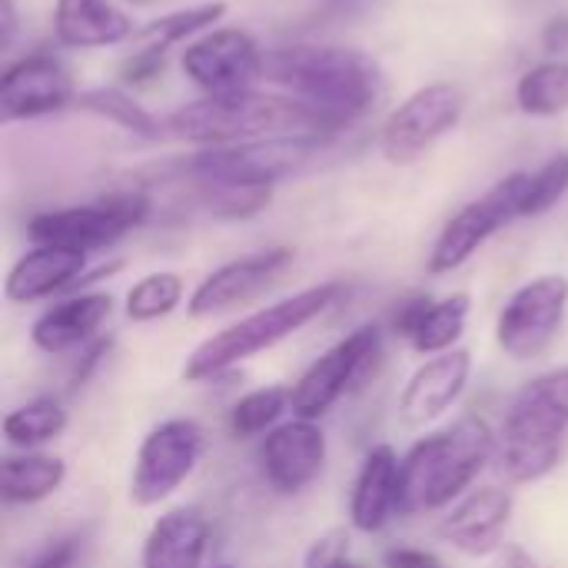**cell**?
Masks as SVG:
<instances>
[{
    "label": "cell",
    "mask_w": 568,
    "mask_h": 568,
    "mask_svg": "<svg viewBox=\"0 0 568 568\" xmlns=\"http://www.w3.org/2000/svg\"><path fill=\"white\" fill-rule=\"evenodd\" d=\"M568 193V150L549 156L536 173L526 180V196H523V220L549 213L556 203H562Z\"/></svg>",
    "instance_id": "33"
},
{
    "label": "cell",
    "mask_w": 568,
    "mask_h": 568,
    "mask_svg": "<svg viewBox=\"0 0 568 568\" xmlns=\"http://www.w3.org/2000/svg\"><path fill=\"white\" fill-rule=\"evenodd\" d=\"M170 136L203 146H226L266 136H293V133H329L326 120L296 97L280 93H230V97H203L193 100L170 116H163Z\"/></svg>",
    "instance_id": "3"
},
{
    "label": "cell",
    "mask_w": 568,
    "mask_h": 568,
    "mask_svg": "<svg viewBox=\"0 0 568 568\" xmlns=\"http://www.w3.org/2000/svg\"><path fill=\"white\" fill-rule=\"evenodd\" d=\"M326 433L313 419H286L260 443V469L270 489L280 496H300L306 493L326 469Z\"/></svg>",
    "instance_id": "15"
},
{
    "label": "cell",
    "mask_w": 568,
    "mask_h": 568,
    "mask_svg": "<svg viewBox=\"0 0 568 568\" xmlns=\"http://www.w3.org/2000/svg\"><path fill=\"white\" fill-rule=\"evenodd\" d=\"M383 568H443V559L419 546H393L383 552Z\"/></svg>",
    "instance_id": "39"
},
{
    "label": "cell",
    "mask_w": 568,
    "mask_h": 568,
    "mask_svg": "<svg viewBox=\"0 0 568 568\" xmlns=\"http://www.w3.org/2000/svg\"><path fill=\"white\" fill-rule=\"evenodd\" d=\"M499 433L483 416H463L449 429L423 436L399 473V516L453 509L473 493L479 473L496 459Z\"/></svg>",
    "instance_id": "2"
},
{
    "label": "cell",
    "mask_w": 568,
    "mask_h": 568,
    "mask_svg": "<svg viewBox=\"0 0 568 568\" xmlns=\"http://www.w3.org/2000/svg\"><path fill=\"white\" fill-rule=\"evenodd\" d=\"M210 549V523L196 509L160 516L140 549V568H203Z\"/></svg>",
    "instance_id": "22"
},
{
    "label": "cell",
    "mask_w": 568,
    "mask_h": 568,
    "mask_svg": "<svg viewBox=\"0 0 568 568\" xmlns=\"http://www.w3.org/2000/svg\"><path fill=\"white\" fill-rule=\"evenodd\" d=\"M516 103L529 116H559L568 110V60H546L516 83Z\"/></svg>",
    "instance_id": "28"
},
{
    "label": "cell",
    "mask_w": 568,
    "mask_h": 568,
    "mask_svg": "<svg viewBox=\"0 0 568 568\" xmlns=\"http://www.w3.org/2000/svg\"><path fill=\"white\" fill-rule=\"evenodd\" d=\"M183 73L206 97H230L256 90L266 77V53L240 27H216L183 50Z\"/></svg>",
    "instance_id": "13"
},
{
    "label": "cell",
    "mask_w": 568,
    "mask_h": 568,
    "mask_svg": "<svg viewBox=\"0 0 568 568\" xmlns=\"http://www.w3.org/2000/svg\"><path fill=\"white\" fill-rule=\"evenodd\" d=\"M323 150L320 133L266 136L226 146H206L186 160V173L196 183H226V186H276L283 176L310 163Z\"/></svg>",
    "instance_id": "6"
},
{
    "label": "cell",
    "mask_w": 568,
    "mask_h": 568,
    "mask_svg": "<svg viewBox=\"0 0 568 568\" xmlns=\"http://www.w3.org/2000/svg\"><path fill=\"white\" fill-rule=\"evenodd\" d=\"M73 106L100 116V120H110L116 126H123L126 133H136L143 140H160L166 133L163 120L153 116L143 103H136L126 90L120 87H93V90H80Z\"/></svg>",
    "instance_id": "26"
},
{
    "label": "cell",
    "mask_w": 568,
    "mask_h": 568,
    "mask_svg": "<svg viewBox=\"0 0 568 568\" xmlns=\"http://www.w3.org/2000/svg\"><path fill=\"white\" fill-rule=\"evenodd\" d=\"M542 47L549 53H562L568 50V17H552L542 30Z\"/></svg>",
    "instance_id": "41"
},
{
    "label": "cell",
    "mask_w": 568,
    "mask_h": 568,
    "mask_svg": "<svg viewBox=\"0 0 568 568\" xmlns=\"http://www.w3.org/2000/svg\"><path fill=\"white\" fill-rule=\"evenodd\" d=\"M70 426V413L53 396H37L3 416V443L23 453H33L53 439H60Z\"/></svg>",
    "instance_id": "25"
},
{
    "label": "cell",
    "mask_w": 568,
    "mask_h": 568,
    "mask_svg": "<svg viewBox=\"0 0 568 568\" xmlns=\"http://www.w3.org/2000/svg\"><path fill=\"white\" fill-rule=\"evenodd\" d=\"M77 100L73 80L50 53H30L10 63L0 77V120H37L60 113Z\"/></svg>",
    "instance_id": "16"
},
{
    "label": "cell",
    "mask_w": 568,
    "mask_h": 568,
    "mask_svg": "<svg viewBox=\"0 0 568 568\" xmlns=\"http://www.w3.org/2000/svg\"><path fill=\"white\" fill-rule=\"evenodd\" d=\"M293 256L296 253L290 246H273V250H260V253H250V256L216 266L190 293L186 313L193 320H210V316L230 313V310L256 300L280 280V273L293 263Z\"/></svg>",
    "instance_id": "14"
},
{
    "label": "cell",
    "mask_w": 568,
    "mask_h": 568,
    "mask_svg": "<svg viewBox=\"0 0 568 568\" xmlns=\"http://www.w3.org/2000/svg\"><path fill=\"white\" fill-rule=\"evenodd\" d=\"M87 273V253L67 246H33L27 250L3 280L7 303L27 306L73 290Z\"/></svg>",
    "instance_id": "21"
},
{
    "label": "cell",
    "mask_w": 568,
    "mask_h": 568,
    "mask_svg": "<svg viewBox=\"0 0 568 568\" xmlns=\"http://www.w3.org/2000/svg\"><path fill=\"white\" fill-rule=\"evenodd\" d=\"M290 413V386H260L240 396L230 409V433L236 439H256L273 433Z\"/></svg>",
    "instance_id": "31"
},
{
    "label": "cell",
    "mask_w": 568,
    "mask_h": 568,
    "mask_svg": "<svg viewBox=\"0 0 568 568\" xmlns=\"http://www.w3.org/2000/svg\"><path fill=\"white\" fill-rule=\"evenodd\" d=\"M568 316V276L542 273L523 283L496 320V343L513 363H532L562 333Z\"/></svg>",
    "instance_id": "11"
},
{
    "label": "cell",
    "mask_w": 568,
    "mask_h": 568,
    "mask_svg": "<svg viewBox=\"0 0 568 568\" xmlns=\"http://www.w3.org/2000/svg\"><path fill=\"white\" fill-rule=\"evenodd\" d=\"M516 499L503 486H479L466 493L439 523V536L469 559L496 556L506 542V529L513 523Z\"/></svg>",
    "instance_id": "17"
},
{
    "label": "cell",
    "mask_w": 568,
    "mask_h": 568,
    "mask_svg": "<svg viewBox=\"0 0 568 568\" xmlns=\"http://www.w3.org/2000/svg\"><path fill=\"white\" fill-rule=\"evenodd\" d=\"M493 568H539V562L532 559V552H526L516 542H506L496 556H493Z\"/></svg>",
    "instance_id": "40"
},
{
    "label": "cell",
    "mask_w": 568,
    "mask_h": 568,
    "mask_svg": "<svg viewBox=\"0 0 568 568\" xmlns=\"http://www.w3.org/2000/svg\"><path fill=\"white\" fill-rule=\"evenodd\" d=\"M336 568H356V566H353V562L346 559V562H339V566H336Z\"/></svg>",
    "instance_id": "43"
},
{
    "label": "cell",
    "mask_w": 568,
    "mask_h": 568,
    "mask_svg": "<svg viewBox=\"0 0 568 568\" xmlns=\"http://www.w3.org/2000/svg\"><path fill=\"white\" fill-rule=\"evenodd\" d=\"M346 286L339 280L300 290L286 300H276L236 323H230L226 329L206 336L183 363V379L186 383H210L230 369H236L240 363L280 346L283 339L296 336L303 326H310L313 320H320L326 310H333L343 300Z\"/></svg>",
    "instance_id": "5"
},
{
    "label": "cell",
    "mask_w": 568,
    "mask_h": 568,
    "mask_svg": "<svg viewBox=\"0 0 568 568\" xmlns=\"http://www.w3.org/2000/svg\"><path fill=\"white\" fill-rule=\"evenodd\" d=\"M466 97L453 83H426L409 93L383 123L379 150L393 166H409L463 120Z\"/></svg>",
    "instance_id": "12"
},
{
    "label": "cell",
    "mask_w": 568,
    "mask_h": 568,
    "mask_svg": "<svg viewBox=\"0 0 568 568\" xmlns=\"http://www.w3.org/2000/svg\"><path fill=\"white\" fill-rule=\"evenodd\" d=\"M183 296H186V286H183L180 273H170V270L146 273L143 280H136L126 290L123 313L130 323H156V320H166L170 313H176Z\"/></svg>",
    "instance_id": "29"
},
{
    "label": "cell",
    "mask_w": 568,
    "mask_h": 568,
    "mask_svg": "<svg viewBox=\"0 0 568 568\" xmlns=\"http://www.w3.org/2000/svg\"><path fill=\"white\" fill-rule=\"evenodd\" d=\"M77 559H80V539L67 536V539H57L53 546H47L37 559H30L23 568H73Z\"/></svg>",
    "instance_id": "38"
},
{
    "label": "cell",
    "mask_w": 568,
    "mask_h": 568,
    "mask_svg": "<svg viewBox=\"0 0 568 568\" xmlns=\"http://www.w3.org/2000/svg\"><path fill=\"white\" fill-rule=\"evenodd\" d=\"M53 30L63 47H116L133 37L130 17L113 0H57Z\"/></svg>",
    "instance_id": "23"
},
{
    "label": "cell",
    "mask_w": 568,
    "mask_h": 568,
    "mask_svg": "<svg viewBox=\"0 0 568 568\" xmlns=\"http://www.w3.org/2000/svg\"><path fill=\"white\" fill-rule=\"evenodd\" d=\"M223 17H226V3L223 0H206V3H196V7H186V10H173L166 17L150 20L143 30L133 33V40H136V47L170 50L173 43H183L186 37L210 30Z\"/></svg>",
    "instance_id": "30"
},
{
    "label": "cell",
    "mask_w": 568,
    "mask_h": 568,
    "mask_svg": "<svg viewBox=\"0 0 568 568\" xmlns=\"http://www.w3.org/2000/svg\"><path fill=\"white\" fill-rule=\"evenodd\" d=\"M429 306H433V296H409V300H403V303L396 306V313H393V333H396L399 339L409 343Z\"/></svg>",
    "instance_id": "37"
},
{
    "label": "cell",
    "mask_w": 568,
    "mask_h": 568,
    "mask_svg": "<svg viewBox=\"0 0 568 568\" xmlns=\"http://www.w3.org/2000/svg\"><path fill=\"white\" fill-rule=\"evenodd\" d=\"M383 356V326L366 323L333 343L320 359H313L303 376L290 386V413L320 423L359 379H366Z\"/></svg>",
    "instance_id": "8"
},
{
    "label": "cell",
    "mask_w": 568,
    "mask_h": 568,
    "mask_svg": "<svg viewBox=\"0 0 568 568\" xmlns=\"http://www.w3.org/2000/svg\"><path fill=\"white\" fill-rule=\"evenodd\" d=\"M473 379V353L456 346L449 353L429 356L399 393V419L413 429L443 419L466 393Z\"/></svg>",
    "instance_id": "18"
},
{
    "label": "cell",
    "mask_w": 568,
    "mask_h": 568,
    "mask_svg": "<svg viewBox=\"0 0 568 568\" xmlns=\"http://www.w3.org/2000/svg\"><path fill=\"white\" fill-rule=\"evenodd\" d=\"M473 300L469 293H453L446 300H433V306L426 310L423 323L416 326L409 349L419 356H439L456 349V343L466 333V320H469Z\"/></svg>",
    "instance_id": "27"
},
{
    "label": "cell",
    "mask_w": 568,
    "mask_h": 568,
    "mask_svg": "<svg viewBox=\"0 0 568 568\" xmlns=\"http://www.w3.org/2000/svg\"><path fill=\"white\" fill-rule=\"evenodd\" d=\"M266 80L310 103L329 130L356 123L383 97L379 63L353 47H280L266 53Z\"/></svg>",
    "instance_id": "1"
},
{
    "label": "cell",
    "mask_w": 568,
    "mask_h": 568,
    "mask_svg": "<svg viewBox=\"0 0 568 568\" xmlns=\"http://www.w3.org/2000/svg\"><path fill=\"white\" fill-rule=\"evenodd\" d=\"M110 349H113V336L106 333V336H100V339H93L90 346H83L80 349V363L73 366V373H70V386H67V393H77V389H83L87 386V379L97 373V366L110 356Z\"/></svg>",
    "instance_id": "36"
},
{
    "label": "cell",
    "mask_w": 568,
    "mask_h": 568,
    "mask_svg": "<svg viewBox=\"0 0 568 568\" xmlns=\"http://www.w3.org/2000/svg\"><path fill=\"white\" fill-rule=\"evenodd\" d=\"M526 180H529V173H509L493 190H486L483 196L469 200L459 213H453L429 250V273L446 276V273L459 270L499 230H506L513 220H523Z\"/></svg>",
    "instance_id": "10"
},
{
    "label": "cell",
    "mask_w": 568,
    "mask_h": 568,
    "mask_svg": "<svg viewBox=\"0 0 568 568\" xmlns=\"http://www.w3.org/2000/svg\"><path fill=\"white\" fill-rule=\"evenodd\" d=\"M166 67V50L156 47H136L123 63H120V80L133 83V87H146L153 83Z\"/></svg>",
    "instance_id": "35"
},
{
    "label": "cell",
    "mask_w": 568,
    "mask_h": 568,
    "mask_svg": "<svg viewBox=\"0 0 568 568\" xmlns=\"http://www.w3.org/2000/svg\"><path fill=\"white\" fill-rule=\"evenodd\" d=\"M0 30H3L0 43L7 50L13 43V37H17V10H13V0H0Z\"/></svg>",
    "instance_id": "42"
},
{
    "label": "cell",
    "mask_w": 568,
    "mask_h": 568,
    "mask_svg": "<svg viewBox=\"0 0 568 568\" xmlns=\"http://www.w3.org/2000/svg\"><path fill=\"white\" fill-rule=\"evenodd\" d=\"M67 483V463L47 453L3 456L0 463V499L7 506H37L57 496Z\"/></svg>",
    "instance_id": "24"
},
{
    "label": "cell",
    "mask_w": 568,
    "mask_h": 568,
    "mask_svg": "<svg viewBox=\"0 0 568 568\" xmlns=\"http://www.w3.org/2000/svg\"><path fill=\"white\" fill-rule=\"evenodd\" d=\"M203 453H206V433L196 419L176 416L153 426L133 456L130 503L140 509L166 503L196 473Z\"/></svg>",
    "instance_id": "9"
},
{
    "label": "cell",
    "mask_w": 568,
    "mask_h": 568,
    "mask_svg": "<svg viewBox=\"0 0 568 568\" xmlns=\"http://www.w3.org/2000/svg\"><path fill=\"white\" fill-rule=\"evenodd\" d=\"M349 559V532L346 529H329L316 536L303 556V568H336Z\"/></svg>",
    "instance_id": "34"
},
{
    "label": "cell",
    "mask_w": 568,
    "mask_h": 568,
    "mask_svg": "<svg viewBox=\"0 0 568 568\" xmlns=\"http://www.w3.org/2000/svg\"><path fill=\"white\" fill-rule=\"evenodd\" d=\"M153 203L143 190H113L87 206L47 210L30 216L27 236L33 246H67L80 253L116 246L130 230L143 226Z\"/></svg>",
    "instance_id": "7"
},
{
    "label": "cell",
    "mask_w": 568,
    "mask_h": 568,
    "mask_svg": "<svg viewBox=\"0 0 568 568\" xmlns=\"http://www.w3.org/2000/svg\"><path fill=\"white\" fill-rule=\"evenodd\" d=\"M196 186H200L203 206L223 220H250L260 210H266L273 200L270 186H226V183H196Z\"/></svg>",
    "instance_id": "32"
},
{
    "label": "cell",
    "mask_w": 568,
    "mask_h": 568,
    "mask_svg": "<svg viewBox=\"0 0 568 568\" xmlns=\"http://www.w3.org/2000/svg\"><path fill=\"white\" fill-rule=\"evenodd\" d=\"M399 473L403 456L389 443H379L366 453L349 496V526L356 532L376 536L393 516H399Z\"/></svg>",
    "instance_id": "20"
},
{
    "label": "cell",
    "mask_w": 568,
    "mask_h": 568,
    "mask_svg": "<svg viewBox=\"0 0 568 568\" xmlns=\"http://www.w3.org/2000/svg\"><path fill=\"white\" fill-rule=\"evenodd\" d=\"M110 316H113L110 293H73L33 320L30 339L40 353L63 356L70 349H83L93 339H100Z\"/></svg>",
    "instance_id": "19"
},
{
    "label": "cell",
    "mask_w": 568,
    "mask_h": 568,
    "mask_svg": "<svg viewBox=\"0 0 568 568\" xmlns=\"http://www.w3.org/2000/svg\"><path fill=\"white\" fill-rule=\"evenodd\" d=\"M568 436V363L529 379L499 429V473L513 486L546 479L559 463Z\"/></svg>",
    "instance_id": "4"
},
{
    "label": "cell",
    "mask_w": 568,
    "mask_h": 568,
    "mask_svg": "<svg viewBox=\"0 0 568 568\" xmlns=\"http://www.w3.org/2000/svg\"><path fill=\"white\" fill-rule=\"evenodd\" d=\"M216 568H233V566H216Z\"/></svg>",
    "instance_id": "44"
}]
</instances>
